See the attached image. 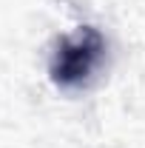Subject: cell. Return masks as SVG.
I'll return each instance as SVG.
<instances>
[{"label": "cell", "mask_w": 145, "mask_h": 148, "mask_svg": "<svg viewBox=\"0 0 145 148\" xmlns=\"http://www.w3.org/2000/svg\"><path fill=\"white\" fill-rule=\"evenodd\" d=\"M103 54H105V37L100 34V29L80 26L74 34L57 43L49 63L51 83L60 88H80L100 66Z\"/></svg>", "instance_id": "cell-1"}]
</instances>
